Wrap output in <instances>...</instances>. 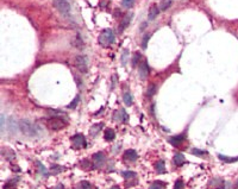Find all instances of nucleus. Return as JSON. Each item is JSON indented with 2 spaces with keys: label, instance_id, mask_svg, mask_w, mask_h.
<instances>
[{
  "label": "nucleus",
  "instance_id": "20e7f679",
  "mask_svg": "<svg viewBox=\"0 0 238 189\" xmlns=\"http://www.w3.org/2000/svg\"><path fill=\"white\" fill-rule=\"evenodd\" d=\"M47 124L52 130H61V129H65V127L67 121L63 120L62 118H60V116H52L50 119H48Z\"/></svg>",
  "mask_w": 238,
  "mask_h": 189
},
{
  "label": "nucleus",
  "instance_id": "39448f33",
  "mask_svg": "<svg viewBox=\"0 0 238 189\" xmlns=\"http://www.w3.org/2000/svg\"><path fill=\"white\" fill-rule=\"evenodd\" d=\"M75 67L78 68L80 73H86L88 66H87V57L83 55H79L75 57Z\"/></svg>",
  "mask_w": 238,
  "mask_h": 189
},
{
  "label": "nucleus",
  "instance_id": "393cba45",
  "mask_svg": "<svg viewBox=\"0 0 238 189\" xmlns=\"http://www.w3.org/2000/svg\"><path fill=\"white\" fill-rule=\"evenodd\" d=\"M156 93V86L155 85H150L149 88H148V92H146V95L148 96H152V95Z\"/></svg>",
  "mask_w": 238,
  "mask_h": 189
},
{
  "label": "nucleus",
  "instance_id": "4468645a",
  "mask_svg": "<svg viewBox=\"0 0 238 189\" xmlns=\"http://www.w3.org/2000/svg\"><path fill=\"white\" fill-rule=\"evenodd\" d=\"M185 162H186V160H185V156H183L182 153H176V155L174 156V163H175L176 165L180 167Z\"/></svg>",
  "mask_w": 238,
  "mask_h": 189
},
{
  "label": "nucleus",
  "instance_id": "cd10ccee",
  "mask_svg": "<svg viewBox=\"0 0 238 189\" xmlns=\"http://www.w3.org/2000/svg\"><path fill=\"white\" fill-rule=\"evenodd\" d=\"M123 176H124V178L129 180V178H133V177L136 176V174H135L133 171H125V173H123Z\"/></svg>",
  "mask_w": 238,
  "mask_h": 189
},
{
  "label": "nucleus",
  "instance_id": "9d476101",
  "mask_svg": "<svg viewBox=\"0 0 238 189\" xmlns=\"http://www.w3.org/2000/svg\"><path fill=\"white\" fill-rule=\"evenodd\" d=\"M159 11H161V10H159V8L157 7L156 5L151 6V7H150V10H149V15H148V17H149V20H154V19H155V18L159 15Z\"/></svg>",
  "mask_w": 238,
  "mask_h": 189
},
{
  "label": "nucleus",
  "instance_id": "ddd939ff",
  "mask_svg": "<svg viewBox=\"0 0 238 189\" xmlns=\"http://www.w3.org/2000/svg\"><path fill=\"white\" fill-rule=\"evenodd\" d=\"M131 18H132V15H131V13H129V15H126L125 17H124L123 22H122V24H120V28H119L120 31H123V30H125L128 26H129V24H130V22H131Z\"/></svg>",
  "mask_w": 238,
  "mask_h": 189
},
{
  "label": "nucleus",
  "instance_id": "a878e982",
  "mask_svg": "<svg viewBox=\"0 0 238 189\" xmlns=\"http://www.w3.org/2000/svg\"><path fill=\"white\" fill-rule=\"evenodd\" d=\"M79 100H80V95H76V98L73 100L69 105H68V108H75L76 107V105L79 103Z\"/></svg>",
  "mask_w": 238,
  "mask_h": 189
},
{
  "label": "nucleus",
  "instance_id": "5701e85b",
  "mask_svg": "<svg viewBox=\"0 0 238 189\" xmlns=\"http://www.w3.org/2000/svg\"><path fill=\"white\" fill-rule=\"evenodd\" d=\"M135 4V0H122V6L124 8H131Z\"/></svg>",
  "mask_w": 238,
  "mask_h": 189
},
{
  "label": "nucleus",
  "instance_id": "6e6552de",
  "mask_svg": "<svg viewBox=\"0 0 238 189\" xmlns=\"http://www.w3.org/2000/svg\"><path fill=\"white\" fill-rule=\"evenodd\" d=\"M148 75H149V66H148L146 61H143L141 67H139V76L142 79H146Z\"/></svg>",
  "mask_w": 238,
  "mask_h": 189
},
{
  "label": "nucleus",
  "instance_id": "7c9ffc66",
  "mask_svg": "<svg viewBox=\"0 0 238 189\" xmlns=\"http://www.w3.org/2000/svg\"><path fill=\"white\" fill-rule=\"evenodd\" d=\"M146 28V23H144V24H142V26H141V30H143Z\"/></svg>",
  "mask_w": 238,
  "mask_h": 189
},
{
  "label": "nucleus",
  "instance_id": "473e14b6",
  "mask_svg": "<svg viewBox=\"0 0 238 189\" xmlns=\"http://www.w3.org/2000/svg\"><path fill=\"white\" fill-rule=\"evenodd\" d=\"M237 184H238V182H237Z\"/></svg>",
  "mask_w": 238,
  "mask_h": 189
},
{
  "label": "nucleus",
  "instance_id": "2eb2a0df",
  "mask_svg": "<svg viewBox=\"0 0 238 189\" xmlns=\"http://www.w3.org/2000/svg\"><path fill=\"white\" fill-rule=\"evenodd\" d=\"M155 169L159 174H164L166 173V165H164V162L163 160H159L156 164H155Z\"/></svg>",
  "mask_w": 238,
  "mask_h": 189
},
{
  "label": "nucleus",
  "instance_id": "f8f14e48",
  "mask_svg": "<svg viewBox=\"0 0 238 189\" xmlns=\"http://www.w3.org/2000/svg\"><path fill=\"white\" fill-rule=\"evenodd\" d=\"M183 140H185V137H183V136H175V137H172V138L169 139V142H170L174 146H176V147H179Z\"/></svg>",
  "mask_w": 238,
  "mask_h": 189
},
{
  "label": "nucleus",
  "instance_id": "c756f323",
  "mask_svg": "<svg viewBox=\"0 0 238 189\" xmlns=\"http://www.w3.org/2000/svg\"><path fill=\"white\" fill-rule=\"evenodd\" d=\"M192 152L194 153V155H206V151H202V150H198V149H193L192 150Z\"/></svg>",
  "mask_w": 238,
  "mask_h": 189
},
{
  "label": "nucleus",
  "instance_id": "2f4dec72",
  "mask_svg": "<svg viewBox=\"0 0 238 189\" xmlns=\"http://www.w3.org/2000/svg\"><path fill=\"white\" fill-rule=\"evenodd\" d=\"M110 189H119V187H118V186H113V187H111Z\"/></svg>",
  "mask_w": 238,
  "mask_h": 189
},
{
  "label": "nucleus",
  "instance_id": "1a4fd4ad",
  "mask_svg": "<svg viewBox=\"0 0 238 189\" xmlns=\"http://www.w3.org/2000/svg\"><path fill=\"white\" fill-rule=\"evenodd\" d=\"M137 152L135 150H126L124 152V160H129V162H133V160H137Z\"/></svg>",
  "mask_w": 238,
  "mask_h": 189
},
{
  "label": "nucleus",
  "instance_id": "f03ea898",
  "mask_svg": "<svg viewBox=\"0 0 238 189\" xmlns=\"http://www.w3.org/2000/svg\"><path fill=\"white\" fill-rule=\"evenodd\" d=\"M19 127H20V131L25 134V136H30V137H34V136H37V127L34 125V124L26 120V119H23L19 121Z\"/></svg>",
  "mask_w": 238,
  "mask_h": 189
},
{
  "label": "nucleus",
  "instance_id": "f3484780",
  "mask_svg": "<svg viewBox=\"0 0 238 189\" xmlns=\"http://www.w3.org/2000/svg\"><path fill=\"white\" fill-rule=\"evenodd\" d=\"M150 189H166V183L162 181H155L150 186Z\"/></svg>",
  "mask_w": 238,
  "mask_h": 189
},
{
  "label": "nucleus",
  "instance_id": "f257e3e1",
  "mask_svg": "<svg viewBox=\"0 0 238 189\" xmlns=\"http://www.w3.org/2000/svg\"><path fill=\"white\" fill-rule=\"evenodd\" d=\"M115 32L111 29H105L101 31V33L99 35V38H98V42L100 44L101 46H108L112 43H115Z\"/></svg>",
  "mask_w": 238,
  "mask_h": 189
},
{
  "label": "nucleus",
  "instance_id": "6ab92c4d",
  "mask_svg": "<svg viewBox=\"0 0 238 189\" xmlns=\"http://www.w3.org/2000/svg\"><path fill=\"white\" fill-rule=\"evenodd\" d=\"M139 61H142V55L141 52H135L133 57H132V67H136L139 63Z\"/></svg>",
  "mask_w": 238,
  "mask_h": 189
},
{
  "label": "nucleus",
  "instance_id": "dca6fc26",
  "mask_svg": "<svg viewBox=\"0 0 238 189\" xmlns=\"http://www.w3.org/2000/svg\"><path fill=\"white\" fill-rule=\"evenodd\" d=\"M104 137H105V139H106L107 142H111V140H113V139H115V133L112 129H107V130H105V134H104Z\"/></svg>",
  "mask_w": 238,
  "mask_h": 189
},
{
  "label": "nucleus",
  "instance_id": "412c9836",
  "mask_svg": "<svg viewBox=\"0 0 238 189\" xmlns=\"http://www.w3.org/2000/svg\"><path fill=\"white\" fill-rule=\"evenodd\" d=\"M123 100L126 106H131V105H132V96H131L130 93H124Z\"/></svg>",
  "mask_w": 238,
  "mask_h": 189
},
{
  "label": "nucleus",
  "instance_id": "c85d7f7f",
  "mask_svg": "<svg viewBox=\"0 0 238 189\" xmlns=\"http://www.w3.org/2000/svg\"><path fill=\"white\" fill-rule=\"evenodd\" d=\"M183 188V182L182 180H177L175 182V186H174V189H182Z\"/></svg>",
  "mask_w": 238,
  "mask_h": 189
},
{
  "label": "nucleus",
  "instance_id": "a211bd4d",
  "mask_svg": "<svg viewBox=\"0 0 238 189\" xmlns=\"http://www.w3.org/2000/svg\"><path fill=\"white\" fill-rule=\"evenodd\" d=\"M172 4H173V0H164V1L161 2L159 10H161V11H166V10H168V8L172 6Z\"/></svg>",
  "mask_w": 238,
  "mask_h": 189
},
{
  "label": "nucleus",
  "instance_id": "b1692460",
  "mask_svg": "<svg viewBox=\"0 0 238 189\" xmlns=\"http://www.w3.org/2000/svg\"><path fill=\"white\" fill-rule=\"evenodd\" d=\"M80 189H97V188L93 187L89 182L83 181V182H81V184H80Z\"/></svg>",
  "mask_w": 238,
  "mask_h": 189
},
{
  "label": "nucleus",
  "instance_id": "7ed1b4c3",
  "mask_svg": "<svg viewBox=\"0 0 238 189\" xmlns=\"http://www.w3.org/2000/svg\"><path fill=\"white\" fill-rule=\"evenodd\" d=\"M54 6L56 7V10H57L61 15H65V17L69 15L70 10H72L70 4H69L68 0H55V1H54Z\"/></svg>",
  "mask_w": 238,
  "mask_h": 189
},
{
  "label": "nucleus",
  "instance_id": "9b49d317",
  "mask_svg": "<svg viewBox=\"0 0 238 189\" xmlns=\"http://www.w3.org/2000/svg\"><path fill=\"white\" fill-rule=\"evenodd\" d=\"M93 158H94L95 164H97L98 167H100V165H102V163L105 162V155H104L102 152H98L94 155Z\"/></svg>",
  "mask_w": 238,
  "mask_h": 189
},
{
  "label": "nucleus",
  "instance_id": "0eeeda50",
  "mask_svg": "<svg viewBox=\"0 0 238 189\" xmlns=\"http://www.w3.org/2000/svg\"><path fill=\"white\" fill-rule=\"evenodd\" d=\"M113 119H115V120H118V121H122V123H126L128 119H129V116L126 114V112L122 108V109L115 111V113H113Z\"/></svg>",
  "mask_w": 238,
  "mask_h": 189
},
{
  "label": "nucleus",
  "instance_id": "bb28decb",
  "mask_svg": "<svg viewBox=\"0 0 238 189\" xmlns=\"http://www.w3.org/2000/svg\"><path fill=\"white\" fill-rule=\"evenodd\" d=\"M149 39H150V35H149V33H148V35H145V36L143 37V39H142V48H143V49H146Z\"/></svg>",
  "mask_w": 238,
  "mask_h": 189
},
{
  "label": "nucleus",
  "instance_id": "4be33fe9",
  "mask_svg": "<svg viewBox=\"0 0 238 189\" xmlns=\"http://www.w3.org/2000/svg\"><path fill=\"white\" fill-rule=\"evenodd\" d=\"M102 125H104V124H101V123L100 124H97V125H93V126H92V129H91V134H92V136L97 134V133H98V132L101 130Z\"/></svg>",
  "mask_w": 238,
  "mask_h": 189
},
{
  "label": "nucleus",
  "instance_id": "423d86ee",
  "mask_svg": "<svg viewBox=\"0 0 238 189\" xmlns=\"http://www.w3.org/2000/svg\"><path fill=\"white\" fill-rule=\"evenodd\" d=\"M72 143H73V145H74V147H76V149H81V147H86L87 146L86 138H85V136L81 134V133L73 136Z\"/></svg>",
  "mask_w": 238,
  "mask_h": 189
},
{
  "label": "nucleus",
  "instance_id": "aec40b11",
  "mask_svg": "<svg viewBox=\"0 0 238 189\" xmlns=\"http://www.w3.org/2000/svg\"><path fill=\"white\" fill-rule=\"evenodd\" d=\"M129 56H130L129 50H128V49H125V50L123 51V54H122V64H123V66H126V64H128Z\"/></svg>",
  "mask_w": 238,
  "mask_h": 189
}]
</instances>
